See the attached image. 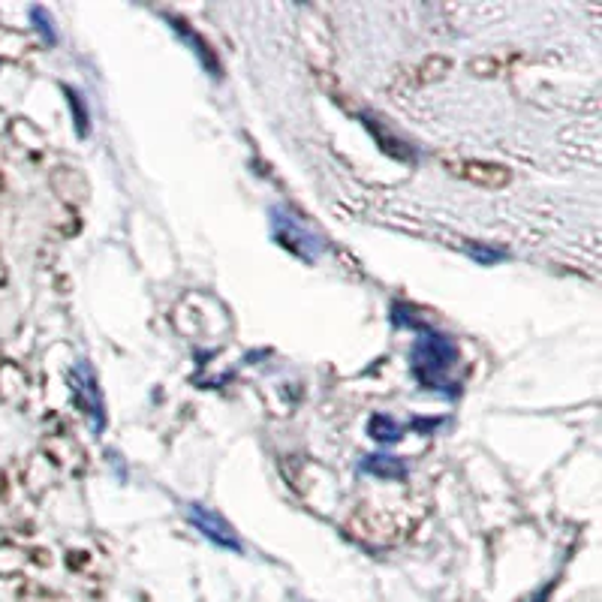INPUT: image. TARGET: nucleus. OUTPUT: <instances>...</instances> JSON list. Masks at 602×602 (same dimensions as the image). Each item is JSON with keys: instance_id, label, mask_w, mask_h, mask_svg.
I'll return each mask as SVG.
<instances>
[{"instance_id": "6e6552de", "label": "nucleus", "mask_w": 602, "mask_h": 602, "mask_svg": "<svg viewBox=\"0 0 602 602\" xmlns=\"http://www.w3.org/2000/svg\"><path fill=\"white\" fill-rule=\"evenodd\" d=\"M67 94V103H70V112H73V124H76V133L79 136H88L91 133V115H88V106H85V97L73 88H64Z\"/></svg>"}, {"instance_id": "9b49d317", "label": "nucleus", "mask_w": 602, "mask_h": 602, "mask_svg": "<svg viewBox=\"0 0 602 602\" xmlns=\"http://www.w3.org/2000/svg\"><path fill=\"white\" fill-rule=\"evenodd\" d=\"M551 587H554V581H548V584H542L530 599H524V602H545L548 599V593H551Z\"/></svg>"}, {"instance_id": "1a4fd4ad", "label": "nucleus", "mask_w": 602, "mask_h": 602, "mask_svg": "<svg viewBox=\"0 0 602 602\" xmlns=\"http://www.w3.org/2000/svg\"><path fill=\"white\" fill-rule=\"evenodd\" d=\"M31 22H34V28H37V34L49 43V46H55L58 43V31H55V22H52V16L43 10V7H31Z\"/></svg>"}, {"instance_id": "9d476101", "label": "nucleus", "mask_w": 602, "mask_h": 602, "mask_svg": "<svg viewBox=\"0 0 602 602\" xmlns=\"http://www.w3.org/2000/svg\"><path fill=\"white\" fill-rule=\"evenodd\" d=\"M467 253L482 262V265H491V262H500L503 259V250H488V247H476V244H467Z\"/></svg>"}, {"instance_id": "423d86ee", "label": "nucleus", "mask_w": 602, "mask_h": 602, "mask_svg": "<svg viewBox=\"0 0 602 602\" xmlns=\"http://www.w3.org/2000/svg\"><path fill=\"white\" fill-rule=\"evenodd\" d=\"M166 22H169L172 31H175V34H178V37H181V40H184L196 55H199V61H202V67L208 70V76H211V79H220V64H217V58L211 55V49L202 43V37H199L196 31H190V28H187L181 19H175V16H166Z\"/></svg>"}, {"instance_id": "20e7f679", "label": "nucleus", "mask_w": 602, "mask_h": 602, "mask_svg": "<svg viewBox=\"0 0 602 602\" xmlns=\"http://www.w3.org/2000/svg\"><path fill=\"white\" fill-rule=\"evenodd\" d=\"M184 515L217 548H226L232 554H244V542L238 539V533L232 530V524L223 515H217L214 509H208L205 503H184Z\"/></svg>"}, {"instance_id": "0eeeda50", "label": "nucleus", "mask_w": 602, "mask_h": 602, "mask_svg": "<svg viewBox=\"0 0 602 602\" xmlns=\"http://www.w3.org/2000/svg\"><path fill=\"white\" fill-rule=\"evenodd\" d=\"M368 434H371L377 443L386 446V443H398L404 431H401V425H398L392 416H374V419L368 422Z\"/></svg>"}, {"instance_id": "39448f33", "label": "nucleus", "mask_w": 602, "mask_h": 602, "mask_svg": "<svg viewBox=\"0 0 602 602\" xmlns=\"http://www.w3.org/2000/svg\"><path fill=\"white\" fill-rule=\"evenodd\" d=\"M362 473L374 476V479H386V482H401L407 479V464L404 458L398 455H368L362 464H359Z\"/></svg>"}, {"instance_id": "7ed1b4c3", "label": "nucleus", "mask_w": 602, "mask_h": 602, "mask_svg": "<svg viewBox=\"0 0 602 602\" xmlns=\"http://www.w3.org/2000/svg\"><path fill=\"white\" fill-rule=\"evenodd\" d=\"M67 383H70L73 404H76V410L85 416L88 428H91L94 434H103V431H106V401H103L100 380H97L91 362L79 359V362L70 368Z\"/></svg>"}, {"instance_id": "f03ea898", "label": "nucleus", "mask_w": 602, "mask_h": 602, "mask_svg": "<svg viewBox=\"0 0 602 602\" xmlns=\"http://www.w3.org/2000/svg\"><path fill=\"white\" fill-rule=\"evenodd\" d=\"M271 235L283 250H289L292 256L305 259V262H317L326 253V238L317 235L305 223V217H298L286 205H274L271 208Z\"/></svg>"}, {"instance_id": "f257e3e1", "label": "nucleus", "mask_w": 602, "mask_h": 602, "mask_svg": "<svg viewBox=\"0 0 602 602\" xmlns=\"http://www.w3.org/2000/svg\"><path fill=\"white\" fill-rule=\"evenodd\" d=\"M458 362H461L458 344L443 332H422L410 350V371L416 383L446 398H455L461 392V383L452 380V371L458 368Z\"/></svg>"}]
</instances>
